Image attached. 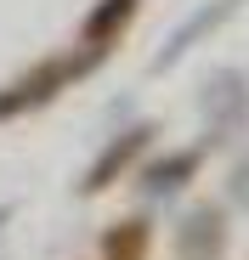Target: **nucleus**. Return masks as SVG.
Masks as SVG:
<instances>
[{
    "mask_svg": "<svg viewBox=\"0 0 249 260\" xmlns=\"http://www.w3.org/2000/svg\"><path fill=\"white\" fill-rule=\"evenodd\" d=\"M153 142V124L142 119V124H131V130H119V136L91 158V170H85V181H79V192H102V187H113V176L119 170H131L136 164V153Z\"/></svg>",
    "mask_w": 249,
    "mask_h": 260,
    "instance_id": "7ed1b4c3",
    "label": "nucleus"
},
{
    "mask_svg": "<svg viewBox=\"0 0 249 260\" xmlns=\"http://www.w3.org/2000/svg\"><path fill=\"white\" fill-rule=\"evenodd\" d=\"M97 62H102V51H97V46H85V51H63V57H46L34 74L12 79L6 91H0V119H17V113H28V108H46V102L63 91V85L85 79Z\"/></svg>",
    "mask_w": 249,
    "mask_h": 260,
    "instance_id": "f257e3e1",
    "label": "nucleus"
},
{
    "mask_svg": "<svg viewBox=\"0 0 249 260\" xmlns=\"http://www.w3.org/2000/svg\"><path fill=\"white\" fill-rule=\"evenodd\" d=\"M147 243H153L147 221H119L113 232H102V254L108 260H147Z\"/></svg>",
    "mask_w": 249,
    "mask_h": 260,
    "instance_id": "6e6552de",
    "label": "nucleus"
},
{
    "mask_svg": "<svg viewBox=\"0 0 249 260\" xmlns=\"http://www.w3.org/2000/svg\"><path fill=\"white\" fill-rule=\"evenodd\" d=\"M198 164H204V147H170L164 158H153L147 170H142V198H176L193 176H198Z\"/></svg>",
    "mask_w": 249,
    "mask_h": 260,
    "instance_id": "39448f33",
    "label": "nucleus"
},
{
    "mask_svg": "<svg viewBox=\"0 0 249 260\" xmlns=\"http://www.w3.org/2000/svg\"><path fill=\"white\" fill-rule=\"evenodd\" d=\"M227 215L215 209V204H198V209H187L181 221H176V254L181 260H221L227 254Z\"/></svg>",
    "mask_w": 249,
    "mask_h": 260,
    "instance_id": "f03ea898",
    "label": "nucleus"
},
{
    "mask_svg": "<svg viewBox=\"0 0 249 260\" xmlns=\"http://www.w3.org/2000/svg\"><path fill=\"white\" fill-rule=\"evenodd\" d=\"M136 6H142V0H97V6H91V17H85V28H79V46H97V51H108V40L131 28Z\"/></svg>",
    "mask_w": 249,
    "mask_h": 260,
    "instance_id": "0eeeda50",
    "label": "nucleus"
},
{
    "mask_svg": "<svg viewBox=\"0 0 249 260\" xmlns=\"http://www.w3.org/2000/svg\"><path fill=\"white\" fill-rule=\"evenodd\" d=\"M232 198H238V204H249V158L232 170Z\"/></svg>",
    "mask_w": 249,
    "mask_h": 260,
    "instance_id": "1a4fd4ad",
    "label": "nucleus"
},
{
    "mask_svg": "<svg viewBox=\"0 0 249 260\" xmlns=\"http://www.w3.org/2000/svg\"><path fill=\"white\" fill-rule=\"evenodd\" d=\"M238 6H243V0H215V6H198V12H193V17H187V23L170 34V46H164V51L153 57V68H170V62H181V57L198 46V40H204V34H215V28H221V23H227Z\"/></svg>",
    "mask_w": 249,
    "mask_h": 260,
    "instance_id": "423d86ee",
    "label": "nucleus"
},
{
    "mask_svg": "<svg viewBox=\"0 0 249 260\" xmlns=\"http://www.w3.org/2000/svg\"><path fill=\"white\" fill-rule=\"evenodd\" d=\"M198 108L210 113L215 130H232V124L249 113V74H243V68H221V74H210V79H204Z\"/></svg>",
    "mask_w": 249,
    "mask_h": 260,
    "instance_id": "20e7f679",
    "label": "nucleus"
}]
</instances>
